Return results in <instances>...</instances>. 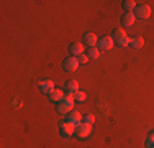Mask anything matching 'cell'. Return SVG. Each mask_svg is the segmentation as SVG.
<instances>
[{
	"mask_svg": "<svg viewBox=\"0 0 154 148\" xmlns=\"http://www.w3.org/2000/svg\"><path fill=\"white\" fill-rule=\"evenodd\" d=\"M143 44H144V40H143L141 36H133V38H130V46L133 48V50H139V48H143Z\"/></svg>",
	"mask_w": 154,
	"mask_h": 148,
	"instance_id": "9a60e30c",
	"label": "cell"
},
{
	"mask_svg": "<svg viewBox=\"0 0 154 148\" xmlns=\"http://www.w3.org/2000/svg\"><path fill=\"white\" fill-rule=\"evenodd\" d=\"M113 41H115L116 46L125 48V46H130V38H128V33L122 28H115L113 30Z\"/></svg>",
	"mask_w": 154,
	"mask_h": 148,
	"instance_id": "6da1fadb",
	"label": "cell"
},
{
	"mask_svg": "<svg viewBox=\"0 0 154 148\" xmlns=\"http://www.w3.org/2000/svg\"><path fill=\"white\" fill-rule=\"evenodd\" d=\"M97 44H98V50H100V51H110L113 46H115V41H113L112 36L107 35V36H102V38L98 40Z\"/></svg>",
	"mask_w": 154,
	"mask_h": 148,
	"instance_id": "8992f818",
	"label": "cell"
},
{
	"mask_svg": "<svg viewBox=\"0 0 154 148\" xmlns=\"http://www.w3.org/2000/svg\"><path fill=\"white\" fill-rule=\"evenodd\" d=\"M82 122H84V124H89V125H92L94 122H95V117L92 115V114H87V115H84Z\"/></svg>",
	"mask_w": 154,
	"mask_h": 148,
	"instance_id": "ffe728a7",
	"label": "cell"
},
{
	"mask_svg": "<svg viewBox=\"0 0 154 148\" xmlns=\"http://www.w3.org/2000/svg\"><path fill=\"white\" fill-rule=\"evenodd\" d=\"M74 104H75L74 95H69V94L64 95V99L57 104V112H59V114H69V112H72Z\"/></svg>",
	"mask_w": 154,
	"mask_h": 148,
	"instance_id": "7a4b0ae2",
	"label": "cell"
},
{
	"mask_svg": "<svg viewBox=\"0 0 154 148\" xmlns=\"http://www.w3.org/2000/svg\"><path fill=\"white\" fill-rule=\"evenodd\" d=\"M54 89H56V87H54V82L51 79H45V81L39 82V91H41L43 94H46V95H49Z\"/></svg>",
	"mask_w": 154,
	"mask_h": 148,
	"instance_id": "9c48e42d",
	"label": "cell"
},
{
	"mask_svg": "<svg viewBox=\"0 0 154 148\" xmlns=\"http://www.w3.org/2000/svg\"><path fill=\"white\" fill-rule=\"evenodd\" d=\"M134 20H136V17H134V13L133 12H126L122 17V23H123V27H133V23H134Z\"/></svg>",
	"mask_w": 154,
	"mask_h": 148,
	"instance_id": "7c38bea8",
	"label": "cell"
},
{
	"mask_svg": "<svg viewBox=\"0 0 154 148\" xmlns=\"http://www.w3.org/2000/svg\"><path fill=\"white\" fill-rule=\"evenodd\" d=\"M146 146H148V148H154V132L148 135V138H146Z\"/></svg>",
	"mask_w": 154,
	"mask_h": 148,
	"instance_id": "d6986e66",
	"label": "cell"
},
{
	"mask_svg": "<svg viewBox=\"0 0 154 148\" xmlns=\"http://www.w3.org/2000/svg\"><path fill=\"white\" fill-rule=\"evenodd\" d=\"M82 114L79 112V110H72V112L67 114V117H66V122H69L71 125H74V127H79L80 124H82Z\"/></svg>",
	"mask_w": 154,
	"mask_h": 148,
	"instance_id": "52a82bcc",
	"label": "cell"
},
{
	"mask_svg": "<svg viewBox=\"0 0 154 148\" xmlns=\"http://www.w3.org/2000/svg\"><path fill=\"white\" fill-rule=\"evenodd\" d=\"M64 91L67 92L69 95H75L77 92H79V82H77L75 79H71V81H67V84H66Z\"/></svg>",
	"mask_w": 154,
	"mask_h": 148,
	"instance_id": "30bf717a",
	"label": "cell"
},
{
	"mask_svg": "<svg viewBox=\"0 0 154 148\" xmlns=\"http://www.w3.org/2000/svg\"><path fill=\"white\" fill-rule=\"evenodd\" d=\"M87 56L89 58H92V59H97L98 56H100V50L98 48H89V53H87Z\"/></svg>",
	"mask_w": 154,
	"mask_h": 148,
	"instance_id": "e0dca14e",
	"label": "cell"
},
{
	"mask_svg": "<svg viewBox=\"0 0 154 148\" xmlns=\"http://www.w3.org/2000/svg\"><path fill=\"white\" fill-rule=\"evenodd\" d=\"M136 2H134V0H125L123 2V8L126 10V12H134V10H136Z\"/></svg>",
	"mask_w": 154,
	"mask_h": 148,
	"instance_id": "2e32d148",
	"label": "cell"
},
{
	"mask_svg": "<svg viewBox=\"0 0 154 148\" xmlns=\"http://www.w3.org/2000/svg\"><path fill=\"white\" fill-rule=\"evenodd\" d=\"M69 51H71V54L74 58L80 56V54H84V44L82 43H72L71 48H69Z\"/></svg>",
	"mask_w": 154,
	"mask_h": 148,
	"instance_id": "4fadbf2b",
	"label": "cell"
},
{
	"mask_svg": "<svg viewBox=\"0 0 154 148\" xmlns=\"http://www.w3.org/2000/svg\"><path fill=\"white\" fill-rule=\"evenodd\" d=\"M74 132H75V127L74 125H71L69 122H61L59 124V133H61V137H64V138H69V137H72L74 135Z\"/></svg>",
	"mask_w": 154,
	"mask_h": 148,
	"instance_id": "5b68a950",
	"label": "cell"
},
{
	"mask_svg": "<svg viewBox=\"0 0 154 148\" xmlns=\"http://www.w3.org/2000/svg\"><path fill=\"white\" fill-rule=\"evenodd\" d=\"M75 135L79 137V138H89V137L92 135V125L82 122L79 127H75Z\"/></svg>",
	"mask_w": 154,
	"mask_h": 148,
	"instance_id": "277c9868",
	"label": "cell"
},
{
	"mask_svg": "<svg viewBox=\"0 0 154 148\" xmlns=\"http://www.w3.org/2000/svg\"><path fill=\"white\" fill-rule=\"evenodd\" d=\"M74 99H75V102H85L87 95H85V92H84V91H79V92L74 95Z\"/></svg>",
	"mask_w": 154,
	"mask_h": 148,
	"instance_id": "ac0fdd59",
	"label": "cell"
},
{
	"mask_svg": "<svg viewBox=\"0 0 154 148\" xmlns=\"http://www.w3.org/2000/svg\"><path fill=\"white\" fill-rule=\"evenodd\" d=\"M77 59H79V64H85L89 61V56L87 54H80V56H77Z\"/></svg>",
	"mask_w": 154,
	"mask_h": 148,
	"instance_id": "44dd1931",
	"label": "cell"
},
{
	"mask_svg": "<svg viewBox=\"0 0 154 148\" xmlns=\"http://www.w3.org/2000/svg\"><path fill=\"white\" fill-rule=\"evenodd\" d=\"M62 66H64V69H66V71L72 72V71H75V69L79 68V59H77V58H74V56H71V58L64 59V63H62Z\"/></svg>",
	"mask_w": 154,
	"mask_h": 148,
	"instance_id": "ba28073f",
	"label": "cell"
},
{
	"mask_svg": "<svg viewBox=\"0 0 154 148\" xmlns=\"http://www.w3.org/2000/svg\"><path fill=\"white\" fill-rule=\"evenodd\" d=\"M49 99H51V101H54V102L59 104V102L62 101V99H64V92H62V89H54V91L49 94Z\"/></svg>",
	"mask_w": 154,
	"mask_h": 148,
	"instance_id": "5bb4252c",
	"label": "cell"
},
{
	"mask_svg": "<svg viewBox=\"0 0 154 148\" xmlns=\"http://www.w3.org/2000/svg\"><path fill=\"white\" fill-rule=\"evenodd\" d=\"M134 17L139 18V20H146V18H149V15H151V7L148 5V3H141V5L136 7V10H134Z\"/></svg>",
	"mask_w": 154,
	"mask_h": 148,
	"instance_id": "3957f363",
	"label": "cell"
},
{
	"mask_svg": "<svg viewBox=\"0 0 154 148\" xmlns=\"http://www.w3.org/2000/svg\"><path fill=\"white\" fill-rule=\"evenodd\" d=\"M84 43H85L89 48H94L95 44L98 43V38L95 36V33L89 31V33H85V35H84Z\"/></svg>",
	"mask_w": 154,
	"mask_h": 148,
	"instance_id": "8fae6325",
	"label": "cell"
}]
</instances>
